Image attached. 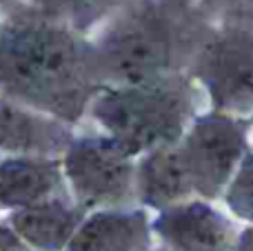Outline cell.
I'll return each mask as SVG.
<instances>
[{"mask_svg": "<svg viewBox=\"0 0 253 251\" xmlns=\"http://www.w3.org/2000/svg\"><path fill=\"white\" fill-rule=\"evenodd\" d=\"M84 220L83 207H71L58 198L22 207L9 216V227L34 251H65L71 236Z\"/></svg>", "mask_w": 253, "mask_h": 251, "instance_id": "8fae6325", "label": "cell"}, {"mask_svg": "<svg viewBox=\"0 0 253 251\" xmlns=\"http://www.w3.org/2000/svg\"><path fill=\"white\" fill-rule=\"evenodd\" d=\"M149 220L138 211H98L84 218L65 251H144Z\"/></svg>", "mask_w": 253, "mask_h": 251, "instance_id": "7c38bea8", "label": "cell"}, {"mask_svg": "<svg viewBox=\"0 0 253 251\" xmlns=\"http://www.w3.org/2000/svg\"><path fill=\"white\" fill-rule=\"evenodd\" d=\"M71 133L58 118L0 96V151L13 156L62 154Z\"/></svg>", "mask_w": 253, "mask_h": 251, "instance_id": "ba28073f", "label": "cell"}, {"mask_svg": "<svg viewBox=\"0 0 253 251\" xmlns=\"http://www.w3.org/2000/svg\"><path fill=\"white\" fill-rule=\"evenodd\" d=\"M100 78L93 44L71 27L38 11L0 27V96L67 125L89 109Z\"/></svg>", "mask_w": 253, "mask_h": 251, "instance_id": "6da1fadb", "label": "cell"}, {"mask_svg": "<svg viewBox=\"0 0 253 251\" xmlns=\"http://www.w3.org/2000/svg\"><path fill=\"white\" fill-rule=\"evenodd\" d=\"M196 76L215 111L253 116V31L231 29L215 36L198 58Z\"/></svg>", "mask_w": 253, "mask_h": 251, "instance_id": "8992f818", "label": "cell"}, {"mask_svg": "<svg viewBox=\"0 0 253 251\" xmlns=\"http://www.w3.org/2000/svg\"><path fill=\"white\" fill-rule=\"evenodd\" d=\"M60 167L83 209L114 207L135 189L133 156L109 136L71 138Z\"/></svg>", "mask_w": 253, "mask_h": 251, "instance_id": "277c9868", "label": "cell"}, {"mask_svg": "<svg viewBox=\"0 0 253 251\" xmlns=\"http://www.w3.org/2000/svg\"><path fill=\"white\" fill-rule=\"evenodd\" d=\"M0 251H34L11 227H0Z\"/></svg>", "mask_w": 253, "mask_h": 251, "instance_id": "9a60e30c", "label": "cell"}, {"mask_svg": "<svg viewBox=\"0 0 253 251\" xmlns=\"http://www.w3.org/2000/svg\"><path fill=\"white\" fill-rule=\"evenodd\" d=\"M193 191L215 198L227 189L247 154V129L236 116L209 111L189 123L178 140Z\"/></svg>", "mask_w": 253, "mask_h": 251, "instance_id": "5b68a950", "label": "cell"}, {"mask_svg": "<svg viewBox=\"0 0 253 251\" xmlns=\"http://www.w3.org/2000/svg\"><path fill=\"white\" fill-rule=\"evenodd\" d=\"M227 205L238 218L253 222V154H245L229 180Z\"/></svg>", "mask_w": 253, "mask_h": 251, "instance_id": "5bb4252c", "label": "cell"}, {"mask_svg": "<svg viewBox=\"0 0 253 251\" xmlns=\"http://www.w3.org/2000/svg\"><path fill=\"white\" fill-rule=\"evenodd\" d=\"M29 2L34 11L53 18L76 31H83L120 9L126 0H29Z\"/></svg>", "mask_w": 253, "mask_h": 251, "instance_id": "4fadbf2b", "label": "cell"}, {"mask_svg": "<svg viewBox=\"0 0 253 251\" xmlns=\"http://www.w3.org/2000/svg\"><path fill=\"white\" fill-rule=\"evenodd\" d=\"M135 189L144 205L156 209L184 203L196 194L178 142L144 154L142 163L135 167Z\"/></svg>", "mask_w": 253, "mask_h": 251, "instance_id": "30bf717a", "label": "cell"}, {"mask_svg": "<svg viewBox=\"0 0 253 251\" xmlns=\"http://www.w3.org/2000/svg\"><path fill=\"white\" fill-rule=\"evenodd\" d=\"M153 231L173 251H233L236 234L227 218L207 203H178L160 209Z\"/></svg>", "mask_w": 253, "mask_h": 251, "instance_id": "52a82bcc", "label": "cell"}, {"mask_svg": "<svg viewBox=\"0 0 253 251\" xmlns=\"http://www.w3.org/2000/svg\"><path fill=\"white\" fill-rule=\"evenodd\" d=\"M62 167L51 156H11L0 163V209H22L53 198Z\"/></svg>", "mask_w": 253, "mask_h": 251, "instance_id": "9c48e42d", "label": "cell"}, {"mask_svg": "<svg viewBox=\"0 0 253 251\" xmlns=\"http://www.w3.org/2000/svg\"><path fill=\"white\" fill-rule=\"evenodd\" d=\"M236 251H253V227L240 236V240H238V245H236Z\"/></svg>", "mask_w": 253, "mask_h": 251, "instance_id": "2e32d148", "label": "cell"}, {"mask_svg": "<svg viewBox=\"0 0 253 251\" xmlns=\"http://www.w3.org/2000/svg\"><path fill=\"white\" fill-rule=\"evenodd\" d=\"M123 11L100 36L96 51L100 76L114 84H133L169 76L173 62V29L156 2L123 4Z\"/></svg>", "mask_w": 253, "mask_h": 251, "instance_id": "3957f363", "label": "cell"}, {"mask_svg": "<svg viewBox=\"0 0 253 251\" xmlns=\"http://www.w3.org/2000/svg\"><path fill=\"white\" fill-rule=\"evenodd\" d=\"M105 136L131 156L173 145L193 120V93L171 76L98 89L89 105Z\"/></svg>", "mask_w": 253, "mask_h": 251, "instance_id": "7a4b0ae2", "label": "cell"}]
</instances>
